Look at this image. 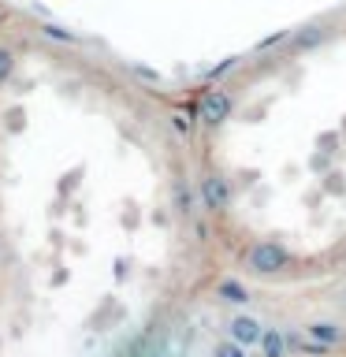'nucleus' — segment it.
<instances>
[{"label": "nucleus", "mask_w": 346, "mask_h": 357, "mask_svg": "<svg viewBox=\"0 0 346 357\" xmlns=\"http://www.w3.org/2000/svg\"><path fill=\"white\" fill-rule=\"evenodd\" d=\"M287 261H290V253L276 242H257L250 250V257H246L250 272H257V275H272V272H279V268H287Z\"/></svg>", "instance_id": "f257e3e1"}, {"label": "nucleus", "mask_w": 346, "mask_h": 357, "mask_svg": "<svg viewBox=\"0 0 346 357\" xmlns=\"http://www.w3.org/2000/svg\"><path fill=\"white\" fill-rule=\"evenodd\" d=\"M306 331H309L313 342H324V346H339V342H346L343 324H331V320H317V324H309Z\"/></svg>", "instance_id": "f03ea898"}, {"label": "nucleus", "mask_w": 346, "mask_h": 357, "mask_svg": "<svg viewBox=\"0 0 346 357\" xmlns=\"http://www.w3.org/2000/svg\"><path fill=\"white\" fill-rule=\"evenodd\" d=\"M227 331H231V339H234V342H242V346L261 342V335H264V331H261V324H257L253 317H234Z\"/></svg>", "instance_id": "7ed1b4c3"}, {"label": "nucleus", "mask_w": 346, "mask_h": 357, "mask_svg": "<svg viewBox=\"0 0 346 357\" xmlns=\"http://www.w3.org/2000/svg\"><path fill=\"white\" fill-rule=\"evenodd\" d=\"M261 357H287V342L279 331H264L261 335Z\"/></svg>", "instance_id": "20e7f679"}, {"label": "nucleus", "mask_w": 346, "mask_h": 357, "mask_svg": "<svg viewBox=\"0 0 346 357\" xmlns=\"http://www.w3.org/2000/svg\"><path fill=\"white\" fill-rule=\"evenodd\" d=\"M15 67H19V60H15V49H8V45H0V86H8V82H11V75H15Z\"/></svg>", "instance_id": "39448f33"}, {"label": "nucleus", "mask_w": 346, "mask_h": 357, "mask_svg": "<svg viewBox=\"0 0 346 357\" xmlns=\"http://www.w3.org/2000/svg\"><path fill=\"white\" fill-rule=\"evenodd\" d=\"M220 298L234 301V305H242V301H250V294L242 290V283H234V279H227V283H220Z\"/></svg>", "instance_id": "423d86ee"}, {"label": "nucleus", "mask_w": 346, "mask_h": 357, "mask_svg": "<svg viewBox=\"0 0 346 357\" xmlns=\"http://www.w3.org/2000/svg\"><path fill=\"white\" fill-rule=\"evenodd\" d=\"M212 357H246V346H242V342H234V339H227V342H216V350H212Z\"/></svg>", "instance_id": "0eeeda50"}, {"label": "nucleus", "mask_w": 346, "mask_h": 357, "mask_svg": "<svg viewBox=\"0 0 346 357\" xmlns=\"http://www.w3.org/2000/svg\"><path fill=\"white\" fill-rule=\"evenodd\" d=\"M0 264H4V242H0Z\"/></svg>", "instance_id": "6e6552de"}]
</instances>
